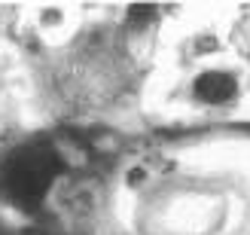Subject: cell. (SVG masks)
Wrapping results in <instances>:
<instances>
[{
  "label": "cell",
  "mask_w": 250,
  "mask_h": 235,
  "mask_svg": "<svg viewBox=\"0 0 250 235\" xmlns=\"http://www.w3.org/2000/svg\"><path fill=\"white\" fill-rule=\"evenodd\" d=\"M34 24H37V31H43V34L55 31V28L64 24V9L61 6H40L34 12Z\"/></svg>",
  "instance_id": "2"
},
{
  "label": "cell",
  "mask_w": 250,
  "mask_h": 235,
  "mask_svg": "<svg viewBox=\"0 0 250 235\" xmlns=\"http://www.w3.org/2000/svg\"><path fill=\"white\" fill-rule=\"evenodd\" d=\"M125 16H128V21L137 24V28H146V24L159 21V6L156 3H131Z\"/></svg>",
  "instance_id": "3"
},
{
  "label": "cell",
  "mask_w": 250,
  "mask_h": 235,
  "mask_svg": "<svg viewBox=\"0 0 250 235\" xmlns=\"http://www.w3.org/2000/svg\"><path fill=\"white\" fill-rule=\"evenodd\" d=\"M146 177H149V171L144 165H134V168H128V174H125V183H128L131 190H137V187L146 183Z\"/></svg>",
  "instance_id": "4"
},
{
  "label": "cell",
  "mask_w": 250,
  "mask_h": 235,
  "mask_svg": "<svg viewBox=\"0 0 250 235\" xmlns=\"http://www.w3.org/2000/svg\"><path fill=\"white\" fill-rule=\"evenodd\" d=\"M235 89H238L235 77L232 73H223V70H205L192 80L195 101L210 104V107H220V104H226L229 98H235Z\"/></svg>",
  "instance_id": "1"
}]
</instances>
